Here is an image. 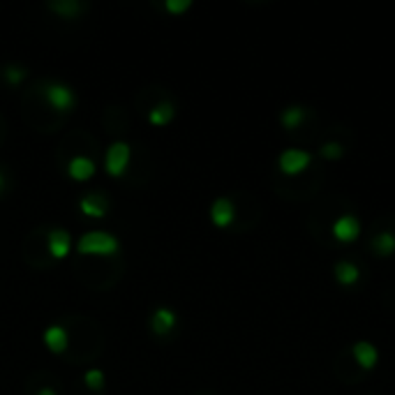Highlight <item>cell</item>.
I'll return each mask as SVG.
<instances>
[{
  "instance_id": "obj_1",
  "label": "cell",
  "mask_w": 395,
  "mask_h": 395,
  "mask_svg": "<svg viewBox=\"0 0 395 395\" xmlns=\"http://www.w3.org/2000/svg\"><path fill=\"white\" fill-rule=\"evenodd\" d=\"M76 247H79V252L86 254H113L118 250V238L106 232H88L81 236Z\"/></svg>"
},
{
  "instance_id": "obj_2",
  "label": "cell",
  "mask_w": 395,
  "mask_h": 395,
  "mask_svg": "<svg viewBox=\"0 0 395 395\" xmlns=\"http://www.w3.org/2000/svg\"><path fill=\"white\" fill-rule=\"evenodd\" d=\"M312 162V155L308 150H301V148H286L282 155H280V169L289 176H296L301 174L303 169H308Z\"/></svg>"
},
{
  "instance_id": "obj_3",
  "label": "cell",
  "mask_w": 395,
  "mask_h": 395,
  "mask_svg": "<svg viewBox=\"0 0 395 395\" xmlns=\"http://www.w3.org/2000/svg\"><path fill=\"white\" fill-rule=\"evenodd\" d=\"M130 162V146L118 142V144H111L109 150H106V171L111 176H120Z\"/></svg>"
},
{
  "instance_id": "obj_4",
  "label": "cell",
  "mask_w": 395,
  "mask_h": 395,
  "mask_svg": "<svg viewBox=\"0 0 395 395\" xmlns=\"http://www.w3.org/2000/svg\"><path fill=\"white\" fill-rule=\"evenodd\" d=\"M44 98L54 109L65 111L74 104V93L65 84H47L44 86Z\"/></svg>"
},
{
  "instance_id": "obj_5",
  "label": "cell",
  "mask_w": 395,
  "mask_h": 395,
  "mask_svg": "<svg viewBox=\"0 0 395 395\" xmlns=\"http://www.w3.org/2000/svg\"><path fill=\"white\" fill-rule=\"evenodd\" d=\"M361 234V222L354 218V215H342L333 222V236L342 243H352V240L359 238Z\"/></svg>"
},
{
  "instance_id": "obj_6",
  "label": "cell",
  "mask_w": 395,
  "mask_h": 395,
  "mask_svg": "<svg viewBox=\"0 0 395 395\" xmlns=\"http://www.w3.org/2000/svg\"><path fill=\"white\" fill-rule=\"evenodd\" d=\"M69 245H72V240H69V234L63 232V229H54V232H49V252L54 254L56 259L65 257L69 252Z\"/></svg>"
},
{
  "instance_id": "obj_7",
  "label": "cell",
  "mask_w": 395,
  "mask_h": 395,
  "mask_svg": "<svg viewBox=\"0 0 395 395\" xmlns=\"http://www.w3.org/2000/svg\"><path fill=\"white\" fill-rule=\"evenodd\" d=\"M210 218L218 227H227L234 222V203L229 199H218L210 208Z\"/></svg>"
},
{
  "instance_id": "obj_8",
  "label": "cell",
  "mask_w": 395,
  "mask_h": 395,
  "mask_svg": "<svg viewBox=\"0 0 395 395\" xmlns=\"http://www.w3.org/2000/svg\"><path fill=\"white\" fill-rule=\"evenodd\" d=\"M354 356H356V361H359V365L365 368V370H372L374 363H377V359H379L377 349H374L370 342H356Z\"/></svg>"
},
{
  "instance_id": "obj_9",
  "label": "cell",
  "mask_w": 395,
  "mask_h": 395,
  "mask_svg": "<svg viewBox=\"0 0 395 395\" xmlns=\"http://www.w3.org/2000/svg\"><path fill=\"white\" fill-rule=\"evenodd\" d=\"M174 324H176V315L169 308L155 310V315H153V319H150V326H153V330H155L157 335L169 333V330L174 328Z\"/></svg>"
},
{
  "instance_id": "obj_10",
  "label": "cell",
  "mask_w": 395,
  "mask_h": 395,
  "mask_svg": "<svg viewBox=\"0 0 395 395\" xmlns=\"http://www.w3.org/2000/svg\"><path fill=\"white\" fill-rule=\"evenodd\" d=\"M81 210H84L86 215H93V218H102V215L106 213V208H109V203L102 194H86L84 199H81Z\"/></svg>"
},
{
  "instance_id": "obj_11",
  "label": "cell",
  "mask_w": 395,
  "mask_h": 395,
  "mask_svg": "<svg viewBox=\"0 0 395 395\" xmlns=\"http://www.w3.org/2000/svg\"><path fill=\"white\" fill-rule=\"evenodd\" d=\"M44 342L51 352H63L67 347V333L63 326H49L47 333H44Z\"/></svg>"
},
{
  "instance_id": "obj_12",
  "label": "cell",
  "mask_w": 395,
  "mask_h": 395,
  "mask_svg": "<svg viewBox=\"0 0 395 395\" xmlns=\"http://www.w3.org/2000/svg\"><path fill=\"white\" fill-rule=\"evenodd\" d=\"M69 176L76 178V181H86V178H91L95 174V164L93 160H88V157H74L72 162H69Z\"/></svg>"
},
{
  "instance_id": "obj_13",
  "label": "cell",
  "mask_w": 395,
  "mask_h": 395,
  "mask_svg": "<svg viewBox=\"0 0 395 395\" xmlns=\"http://www.w3.org/2000/svg\"><path fill=\"white\" fill-rule=\"evenodd\" d=\"M359 266L352 264V261H340V264H335V278L340 284H354L356 280H359Z\"/></svg>"
},
{
  "instance_id": "obj_14",
  "label": "cell",
  "mask_w": 395,
  "mask_h": 395,
  "mask_svg": "<svg viewBox=\"0 0 395 395\" xmlns=\"http://www.w3.org/2000/svg\"><path fill=\"white\" fill-rule=\"evenodd\" d=\"M372 250L377 252V254H384V257L393 254L395 252V236L391 232H381L379 236H374Z\"/></svg>"
},
{
  "instance_id": "obj_15",
  "label": "cell",
  "mask_w": 395,
  "mask_h": 395,
  "mask_svg": "<svg viewBox=\"0 0 395 395\" xmlns=\"http://www.w3.org/2000/svg\"><path fill=\"white\" fill-rule=\"evenodd\" d=\"M148 118L150 123L155 125H167L169 120L174 118V104H171V102H160V104L148 113Z\"/></svg>"
},
{
  "instance_id": "obj_16",
  "label": "cell",
  "mask_w": 395,
  "mask_h": 395,
  "mask_svg": "<svg viewBox=\"0 0 395 395\" xmlns=\"http://www.w3.org/2000/svg\"><path fill=\"white\" fill-rule=\"evenodd\" d=\"M49 8L60 12L63 16H74V14H79L84 5H81L79 0H58V3H49Z\"/></svg>"
},
{
  "instance_id": "obj_17",
  "label": "cell",
  "mask_w": 395,
  "mask_h": 395,
  "mask_svg": "<svg viewBox=\"0 0 395 395\" xmlns=\"http://www.w3.org/2000/svg\"><path fill=\"white\" fill-rule=\"evenodd\" d=\"M305 118V111L301 106H289V109L282 111V125L289 127V130H294V127L301 125V120Z\"/></svg>"
},
{
  "instance_id": "obj_18",
  "label": "cell",
  "mask_w": 395,
  "mask_h": 395,
  "mask_svg": "<svg viewBox=\"0 0 395 395\" xmlns=\"http://www.w3.org/2000/svg\"><path fill=\"white\" fill-rule=\"evenodd\" d=\"M86 384H88V388L100 391L102 384H104V374H102V370H88L86 372Z\"/></svg>"
},
{
  "instance_id": "obj_19",
  "label": "cell",
  "mask_w": 395,
  "mask_h": 395,
  "mask_svg": "<svg viewBox=\"0 0 395 395\" xmlns=\"http://www.w3.org/2000/svg\"><path fill=\"white\" fill-rule=\"evenodd\" d=\"M25 76V69L23 67H16V65H10L8 69H5V79L10 81V84H19Z\"/></svg>"
},
{
  "instance_id": "obj_20",
  "label": "cell",
  "mask_w": 395,
  "mask_h": 395,
  "mask_svg": "<svg viewBox=\"0 0 395 395\" xmlns=\"http://www.w3.org/2000/svg\"><path fill=\"white\" fill-rule=\"evenodd\" d=\"M321 155L324 157H330V160H333V157H340L342 155V146L340 144H326L321 148Z\"/></svg>"
},
{
  "instance_id": "obj_21",
  "label": "cell",
  "mask_w": 395,
  "mask_h": 395,
  "mask_svg": "<svg viewBox=\"0 0 395 395\" xmlns=\"http://www.w3.org/2000/svg\"><path fill=\"white\" fill-rule=\"evenodd\" d=\"M190 0H167V10L171 12H183V10H188L190 8Z\"/></svg>"
},
{
  "instance_id": "obj_22",
  "label": "cell",
  "mask_w": 395,
  "mask_h": 395,
  "mask_svg": "<svg viewBox=\"0 0 395 395\" xmlns=\"http://www.w3.org/2000/svg\"><path fill=\"white\" fill-rule=\"evenodd\" d=\"M37 395H56V391H51V388H42V391L37 393Z\"/></svg>"
},
{
  "instance_id": "obj_23",
  "label": "cell",
  "mask_w": 395,
  "mask_h": 395,
  "mask_svg": "<svg viewBox=\"0 0 395 395\" xmlns=\"http://www.w3.org/2000/svg\"><path fill=\"white\" fill-rule=\"evenodd\" d=\"M3 188H5V176L0 174V190H3Z\"/></svg>"
}]
</instances>
